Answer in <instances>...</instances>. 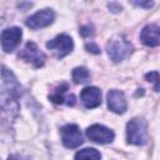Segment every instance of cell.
<instances>
[{
    "instance_id": "obj_7",
    "label": "cell",
    "mask_w": 160,
    "mask_h": 160,
    "mask_svg": "<svg viewBox=\"0 0 160 160\" xmlns=\"http://www.w3.org/2000/svg\"><path fill=\"white\" fill-rule=\"evenodd\" d=\"M86 136L95 142L99 144H106V142H111L114 140V131L104 125L100 124H94L91 126H89L86 129Z\"/></svg>"
},
{
    "instance_id": "obj_1",
    "label": "cell",
    "mask_w": 160,
    "mask_h": 160,
    "mask_svg": "<svg viewBox=\"0 0 160 160\" xmlns=\"http://www.w3.org/2000/svg\"><path fill=\"white\" fill-rule=\"evenodd\" d=\"M18 98L8 89H0V130L10 129L14 119L19 114Z\"/></svg>"
},
{
    "instance_id": "obj_3",
    "label": "cell",
    "mask_w": 160,
    "mask_h": 160,
    "mask_svg": "<svg viewBox=\"0 0 160 160\" xmlns=\"http://www.w3.org/2000/svg\"><path fill=\"white\" fill-rule=\"evenodd\" d=\"M128 141L134 145H144L148 140L146 136V124L142 119H132L126 125Z\"/></svg>"
},
{
    "instance_id": "obj_19",
    "label": "cell",
    "mask_w": 160,
    "mask_h": 160,
    "mask_svg": "<svg viewBox=\"0 0 160 160\" xmlns=\"http://www.w3.org/2000/svg\"><path fill=\"white\" fill-rule=\"evenodd\" d=\"M86 49H88V51H91V52H94V54H99L100 52V49L98 48V45H95V44H92V42H88L86 45Z\"/></svg>"
},
{
    "instance_id": "obj_2",
    "label": "cell",
    "mask_w": 160,
    "mask_h": 160,
    "mask_svg": "<svg viewBox=\"0 0 160 160\" xmlns=\"http://www.w3.org/2000/svg\"><path fill=\"white\" fill-rule=\"evenodd\" d=\"M106 50L110 59L114 62H119L130 55L132 45L122 35H116L109 40V42L106 44Z\"/></svg>"
},
{
    "instance_id": "obj_22",
    "label": "cell",
    "mask_w": 160,
    "mask_h": 160,
    "mask_svg": "<svg viewBox=\"0 0 160 160\" xmlns=\"http://www.w3.org/2000/svg\"><path fill=\"white\" fill-rule=\"evenodd\" d=\"M8 160H28V159H25L21 155H11V156H9Z\"/></svg>"
},
{
    "instance_id": "obj_14",
    "label": "cell",
    "mask_w": 160,
    "mask_h": 160,
    "mask_svg": "<svg viewBox=\"0 0 160 160\" xmlns=\"http://www.w3.org/2000/svg\"><path fill=\"white\" fill-rule=\"evenodd\" d=\"M68 91V84H62L54 90V94L49 95V99L55 104H62L66 102L68 105L72 106L75 104V96L74 95H65Z\"/></svg>"
},
{
    "instance_id": "obj_11",
    "label": "cell",
    "mask_w": 160,
    "mask_h": 160,
    "mask_svg": "<svg viewBox=\"0 0 160 160\" xmlns=\"http://www.w3.org/2000/svg\"><path fill=\"white\" fill-rule=\"evenodd\" d=\"M80 99L88 109L98 108L101 104V91L95 86H88L82 89L80 94Z\"/></svg>"
},
{
    "instance_id": "obj_20",
    "label": "cell",
    "mask_w": 160,
    "mask_h": 160,
    "mask_svg": "<svg viewBox=\"0 0 160 160\" xmlns=\"http://www.w3.org/2000/svg\"><path fill=\"white\" fill-rule=\"evenodd\" d=\"M134 5H136V6H142V8H150V6H152V1H146V2H142V1H134L132 2Z\"/></svg>"
},
{
    "instance_id": "obj_16",
    "label": "cell",
    "mask_w": 160,
    "mask_h": 160,
    "mask_svg": "<svg viewBox=\"0 0 160 160\" xmlns=\"http://www.w3.org/2000/svg\"><path fill=\"white\" fill-rule=\"evenodd\" d=\"M90 79V72L86 68H75L72 70V80L75 84H85Z\"/></svg>"
},
{
    "instance_id": "obj_12",
    "label": "cell",
    "mask_w": 160,
    "mask_h": 160,
    "mask_svg": "<svg viewBox=\"0 0 160 160\" xmlns=\"http://www.w3.org/2000/svg\"><path fill=\"white\" fill-rule=\"evenodd\" d=\"M140 40L142 41L144 45L154 48L159 45V26L156 24H150L146 25L140 34Z\"/></svg>"
},
{
    "instance_id": "obj_6",
    "label": "cell",
    "mask_w": 160,
    "mask_h": 160,
    "mask_svg": "<svg viewBox=\"0 0 160 160\" xmlns=\"http://www.w3.org/2000/svg\"><path fill=\"white\" fill-rule=\"evenodd\" d=\"M62 144L69 149H75L82 144V135L75 124H68L60 129Z\"/></svg>"
},
{
    "instance_id": "obj_4",
    "label": "cell",
    "mask_w": 160,
    "mask_h": 160,
    "mask_svg": "<svg viewBox=\"0 0 160 160\" xmlns=\"http://www.w3.org/2000/svg\"><path fill=\"white\" fill-rule=\"evenodd\" d=\"M46 48L50 49V50H52L55 52V55L59 59H61V58L69 55L72 51L74 42H72V39L69 35L60 34L56 38H54L52 40L48 41L46 42Z\"/></svg>"
},
{
    "instance_id": "obj_13",
    "label": "cell",
    "mask_w": 160,
    "mask_h": 160,
    "mask_svg": "<svg viewBox=\"0 0 160 160\" xmlns=\"http://www.w3.org/2000/svg\"><path fill=\"white\" fill-rule=\"evenodd\" d=\"M1 76H2V79H4V82H5V85H6V89H8L10 92H12L16 98H19V96L21 95L22 90H21V86H20V84L18 82L16 78L14 76V74H12L9 69H6L5 66H1Z\"/></svg>"
},
{
    "instance_id": "obj_18",
    "label": "cell",
    "mask_w": 160,
    "mask_h": 160,
    "mask_svg": "<svg viewBox=\"0 0 160 160\" xmlns=\"http://www.w3.org/2000/svg\"><path fill=\"white\" fill-rule=\"evenodd\" d=\"M80 34L84 36V38H86V36H90L92 32H94V30H92V26H90V25H86V26H82V28H80Z\"/></svg>"
},
{
    "instance_id": "obj_10",
    "label": "cell",
    "mask_w": 160,
    "mask_h": 160,
    "mask_svg": "<svg viewBox=\"0 0 160 160\" xmlns=\"http://www.w3.org/2000/svg\"><path fill=\"white\" fill-rule=\"evenodd\" d=\"M108 106L116 114L125 112V110L128 109V102L124 92L120 90H110L108 92Z\"/></svg>"
},
{
    "instance_id": "obj_15",
    "label": "cell",
    "mask_w": 160,
    "mask_h": 160,
    "mask_svg": "<svg viewBox=\"0 0 160 160\" xmlns=\"http://www.w3.org/2000/svg\"><path fill=\"white\" fill-rule=\"evenodd\" d=\"M75 160H101V155L96 149L86 148L75 154Z\"/></svg>"
},
{
    "instance_id": "obj_8",
    "label": "cell",
    "mask_w": 160,
    "mask_h": 160,
    "mask_svg": "<svg viewBox=\"0 0 160 160\" xmlns=\"http://www.w3.org/2000/svg\"><path fill=\"white\" fill-rule=\"evenodd\" d=\"M22 36V31L20 28H9L5 29L0 35V42L2 46V50L5 52H11L20 42Z\"/></svg>"
},
{
    "instance_id": "obj_21",
    "label": "cell",
    "mask_w": 160,
    "mask_h": 160,
    "mask_svg": "<svg viewBox=\"0 0 160 160\" xmlns=\"http://www.w3.org/2000/svg\"><path fill=\"white\" fill-rule=\"evenodd\" d=\"M109 8H110V9H114V10H112L114 12H118L119 10H121V6H120V5H116V4H114V2L109 4Z\"/></svg>"
},
{
    "instance_id": "obj_9",
    "label": "cell",
    "mask_w": 160,
    "mask_h": 160,
    "mask_svg": "<svg viewBox=\"0 0 160 160\" xmlns=\"http://www.w3.org/2000/svg\"><path fill=\"white\" fill-rule=\"evenodd\" d=\"M55 19V12L51 9H42L38 12H35L34 15H31L30 18L26 19V25L30 29H41V28H46L49 26Z\"/></svg>"
},
{
    "instance_id": "obj_17",
    "label": "cell",
    "mask_w": 160,
    "mask_h": 160,
    "mask_svg": "<svg viewBox=\"0 0 160 160\" xmlns=\"http://www.w3.org/2000/svg\"><path fill=\"white\" fill-rule=\"evenodd\" d=\"M145 78H146L148 81L154 82V84H155V88H154L155 91H159V72H158V71H151V72L146 74Z\"/></svg>"
},
{
    "instance_id": "obj_5",
    "label": "cell",
    "mask_w": 160,
    "mask_h": 160,
    "mask_svg": "<svg viewBox=\"0 0 160 160\" xmlns=\"http://www.w3.org/2000/svg\"><path fill=\"white\" fill-rule=\"evenodd\" d=\"M19 58L25 60L26 62L32 64L35 68H41L45 62V54L42 51H40V49L38 48V45L32 41L26 42L25 48L22 49V51L19 54Z\"/></svg>"
}]
</instances>
